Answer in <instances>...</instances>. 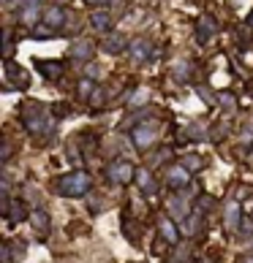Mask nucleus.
Masks as SVG:
<instances>
[{
	"label": "nucleus",
	"instance_id": "58836bf2",
	"mask_svg": "<svg viewBox=\"0 0 253 263\" xmlns=\"http://www.w3.org/2000/svg\"><path fill=\"white\" fill-rule=\"evenodd\" d=\"M57 3H66V0H57Z\"/></svg>",
	"mask_w": 253,
	"mask_h": 263
},
{
	"label": "nucleus",
	"instance_id": "6e6552de",
	"mask_svg": "<svg viewBox=\"0 0 253 263\" xmlns=\"http://www.w3.org/2000/svg\"><path fill=\"white\" fill-rule=\"evenodd\" d=\"M166 211H169V217L171 220H185L188 217V201H185V196H171L169 201H166Z\"/></svg>",
	"mask_w": 253,
	"mask_h": 263
},
{
	"label": "nucleus",
	"instance_id": "a211bd4d",
	"mask_svg": "<svg viewBox=\"0 0 253 263\" xmlns=\"http://www.w3.org/2000/svg\"><path fill=\"white\" fill-rule=\"evenodd\" d=\"M150 54H153V47L145 41V38H139V41L131 44V57H134V60H150Z\"/></svg>",
	"mask_w": 253,
	"mask_h": 263
},
{
	"label": "nucleus",
	"instance_id": "bb28decb",
	"mask_svg": "<svg viewBox=\"0 0 253 263\" xmlns=\"http://www.w3.org/2000/svg\"><path fill=\"white\" fill-rule=\"evenodd\" d=\"M237 231H240V236H243V239H251L253 236V220H251V217H243V220H240Z\"/></svg>",
	"mask_w": 253,
	"mask_h": 263
},
{
	"label": "nucleus",
	"instance_id": "aec40b11",
	"mask_svg": "<svg viewBox=\"0 0 253 263\" xmlns=\"http://www.w3.org/2000/svg\"><path fill=\"white\" fill-rule=\"evenodd\" d=\"M243 217H245V214L240 211L237 201H232V204L226 207V225L232 228V231H237V228H240V220H243Z\"/></svg>",
	"mask_w": 253,
	"mask_h": 263
},
{
	"label": "nucleus",
	"instance_id": "4be33fe9",
	"mask_svg": "<svg viewBox=\"0 0 253 263\" xmlns=\"http://www.w3.org/2000/svg\"><path fill=\"white\" fill-rule=\"evenodd\" d=\"M90 22H93L98 30H109V27H112V14H106V11H95V14L90 16Z\"/></svg>",
	"mask_w": 253,
	"mask_h": 263
},
{
	"label": "nucleus",
	"instance_id": "a878e982",
	"mask_svg": "<svg viewBox=\"0 0 253 263\" xmlns=\"http://www.w3.org/2000/svg\"><path fill=\"white\" fill-rule=\"evenodd\" d=\"M218 101H221V106L226 108V111H234V108H237V98H234L232 93H221V95H218Z\"/></svg>",
	"mask_w": 253,
	"mask_h": 263
},
{
	"label": "nucleus",
	"instance_id": "cd10ccee",
	"mask_svg": "<svg viewBox=\"0 0 253 263\" xmlns=\"http://www.w3.org/2000/svg\"><path fill=\"white\" fill-rule=\"evenodd\" d=\"M174 76L180 79V82H185V79H188V62H185V60H180V62L174 65Z\"/></svg>",
	"mask_w": 253,
	"mask_h": 263
},
{
	"label": "nucleus",
	"instance_id": "72a5a7b5",
	"mask_svg": "<svg viewBox=\"0 0 253 263\" xmlns=\"http://www.w3.org/2000/svg\"><path fill=\"white\" fill-rule=\"evenodd\" d=\"M84 3H87V5H109L112 0H84Z\"/></svg>",
	"mask_w": 253,
	"mask_h": 263
},
{
	"label": "nucleus",
	"instance_id": "c85d7f7f",
	"mask_svg": "<svg viewBox=\"0 0 253 263\" xmlns=\"http://www.w3.org/2000/svg\"><path fill=\"white\" fill-rule=\"evenodd\" d=\"M147 98H150V93H147V90H136L134 98H131V106H142Z\"/></svg>",
	"mask_w": 253,
	"mask_h": 263
},
{
	"label": "nucleus",
	"instance_id": "f704fd0d",
	"mask_svg": "<svg viewBox=\"0 0 253 263\" xmlns=\"http://www.w3.org/2000/svg\"><path fill=\"white\" fill-rule=\"evenodd\" d=\"M237 263H253V253H245V255H240V261Z\"/></svg>",
	"mask_w": 253,
	"mask_h": 263
},
{
	"label": "nucleus",
	"instance_id": "f257e3e1",
	"mask_svg": "<svg viewBox=\"0 0 253 263\" xmlns=\"http://www.w3.org/2000/svg\"><path fill=\"white\" fill-rule=\"evenodd\" d=\"M22 125H25V130L30 136H36V139H49L52 133H55V117L49 114V108H44L38 101H30L25 108H22Z\"/></svg>",
	"mask_w": 253,
	"mask_h": 263
},
{
	"label": "nucleus",
	"instance_id": "5701e85b",
	"mask_svg": "<svg viewBox=\"0 0 253 263\" xmlns=\"http://www.w3.org/2000/svg\"><path fill=\"white\" fill-rule=\"evenodd\" d=\"M185 133H188V139H207V125H202V122H196V125H188L185 128Z\"/></svg>",
	"mask_w": 253,
	"mask_h": 263
},
{
	"label": "nucleus",
	"instance_id": "c9c22d12",
	"mask_svg": "<svg viewBox=\"0 0 253 263\" xmlns=\"http://www.w3.org/2000/svg\"><path fill=\"white\" fill-rule=\"evenodd\" d=\"M8 158H11V147L5 144V147H3V160H8Z\"/></svg>",
	"mask_w": 253,
	"mask_h": 263
},
{
	"label": "nucleus",
	"instance_id": "b1692460",
	"mask_svg": "<svg viewBox=\"0 0 253 263\" xmlns=\"http://www.w3.org/2000/svg\"><path fill=\"white\" fill-rule=\"evenodd\" d=\"M93 90H95V84H93V79H82V82H79V90H77V95L82 101H87L90 95H93Z\"/></svg>",
	"mask_w": 253,
	"mask_h": 263
},
{
	"label": "nucleus",
	"instance_id": "7ed1b4c3",
	"mask_svg": "<svg viewBox=\"0 0 253 263\" xmlns=\"http://www.w3.org/2000/svg\"><path fill=\"white\" fill-rule=\"evenodd\" d=\"M106 179L112 185H128L131 179H136V165L128 163V160H114L106 168Z\"/></svg>",
	"mask_w": 253,
	"mask_h": 263
},
{
	"label": "nucleus",
	"instance_id": "dca6fc26",
	"mask_svg": "<svg viewBox=\"0 0 253 263\" xmlns=\"http://www.w3.org/2000/svg\"><path fill=\"white\" fill-rule=\"evenodd\" d=\"M63 22H66V14H63V8H57V5L47 8V14H44V25L52 27V30H60Z\"/></svg>",
	"mask_w": 253,
	"mask_h": 263
},
{
	"label": "nucleus",
	"instance_id": "0eeeda50",
	"mask_svg": "<svg viewBox=\"0 0 253 263\" xmlns=\"http://www.w3.org/2000/svg\"><path fill=\"white\" fill-rule=\"evenodd\" d=\"M153 139H155L153 122H142V125H136V128H134V144L139 147V150H147V147L153 144Z\"/></svg>",
	"mask_w": 253,
	"mask_h": 263
},
{
	"label": "nucleus",
	"instance_id": "412c9836",
	"mask_svg": "<svg viewBox=\"0 0 253 263\" xmlns=\"http://www.w3.org/2000/svg\"><path fill=\"white\" fill-rule=\"evenodd\" d=\"M16 250H19V242H5L3 247H0V261H3V263H14V258H19V255H14Z\"/></svg>",
	"mask_w": 253,
	"mask_h": 263
},
{
	"label": "nucleus",
	"instance_id": "39448f33",
	"mask_svg": "<svg viewBox=\"0 0 253 263\" xmlns=\"http://www.w3.org/2000/svg\"><path fill=\"white\" fill-rule=\"evenodd\" d=\"M41 11H44V0H22L19 3V22L22 25H36Z\"/></svg>",
	"mask_w": 253,
	"mask_h": 263
},
{
	"label": "nucleus",
	"instance_id": "20e7f679",
	"mask_svg": "<svg viewBox=\"0 0 253 263\" xmlns=\"http://www.w3.org/2000/svg\"><path fill=\"white\" fill-rule=\"evenodd\" d=\"M27 84H30L27 71H22L14 60H5V84H3L5 93H11V90H27Z\"/></svg>",
	"mask_w": 253,
	"mask_h": 263
},
{
	"label": "nucleus",
	"instance_id": "4c0bfd02",
	"mask_svg": "<svg viewBox=\"0 0 253 263\" xmlns=\"http://www.w3.org/2000/svg\"><path fill=\"white\" fill-rule=\"evenodd\" d=\"M196 263H212V261H196Z\"/></svg>",
	"mask_w": 253,
	"mask_h": 263
},
{
	"label": "nucleus",
	"instance_id": "6ab92c4d",
	"mask_svg": "<svg viewBox=\"0 0 253 263\" xmlns=\"http://www.w3.org/2000/svg\"><path fill=\"white\" fill-rule=\"evenodd\" d=\"M158 228H161V236H164L166 242H169V244H177L180 233H177V228H174V225H171V220H169V217H161Z\"/></svg>",
	"mask_w": 253,
	"mask_h": 263
},
{
	"label": "nucleus",
	"instance_id": "f3484780",
	"mask_svg": "<svg viewBox=\"0 0 253 263\" xmlns=\"http://www.w3.org/2000/svg\"><path fill=\"white\" fill-rule=\"evenodd\" d=\"M136 182H139V187H142V193H145V196H155V179H153V174L147 168L136 171Z\"/></svg>",
	"mask_w": 253,
	"mask_h": 263
},
{
	"label": "nucleus",
	"instance_id": "c756f323",
	"mask_svg": "<svg viewBox=\"0 0 253 263\" xmlns=\"http://www.w3.org/2000/svg\"><path fill=\"white\" fill-rule=\"evenodd\" d=\"M103 98H106V93L95 87V90H93V95H90V106H95V108H98V106L103 104Z\"/></svg>",
	"mask_w": 253,
	"mask_h": 263
},
{
	"label": "nucleus",
	"instance_id": "2eb2a0df",
	"mask_svg": "<svg viewBox=\"0 0 253 263\" xmlns=\"http://www.w3.org/2000/svg\"><path fill=\"white\" fill-rule=\"evenodd\" d=\"M68 54H71V60H79V62L90 60V57H93V44H90L87 38H79V41L71 47V52H68Z\"/></svg>",
	"mask_w": 253,
	"mask_h": 263
},
{
	"label": "nucleus",
	"instance_id": "9b49d317",
	"mask_svg": "<svg viewBox=\"0 0 253 263\" xmlns=\"http://www.w3.org/2000/svg\"><path fill=\"white\" fill-rule=\"evenodd\" d=\"M218 33V22L212 19V16H202L199 19V25H196V38H199V44H207L212 36Z\"/></svg>",
	"mask_w": 253,
	"mask_h": 263
},
{
	"label": "nucleus",
	"instance_id": "e433bc0d",
	"mask_svg": "<svg viewBox=\"0 0 253 263\" xmlns=\"http://www.w3.org/2000/svg\"><path fill=\"white\" fill-rule=\"evenodd\" d=\"M248 25H251V27H253V14H251V19H248Z\"/></svg>",
	"mask_w": 253,
	"mask_h": 263
},
{
	"label": "nucleus",
	"instance_id": "9d476101",
	"mask_svg": "<svg viewBox=\"0 0 253 263\" xmlns=\"http://www.w3.org/2000/svg\"><path fill=\"white\" fill-rule=\"evenodd\" d=\"M202 228H204V211L196 207V209H193V214L185 217V222H182V233H185V236H196Z\"/></svg>",
	"mask_w": 253,
	"mask_h": 263
},
{
	"label": "nucleus",
	"instance_id": "2f4dec72",
	"mask_svg": "<svg viewBox=\"0 0 253 263\" xmlns=\"http://www.w3.org/2000/svg\"><path fill=\"white\" fill-rule=\"evenodd\" d=\"M52 111H55V117H68V114H71V108H68L66 104H57Z\"/></svg>",
	"mask_w": 253,
	"mask_h": 263
},
{
	"label": "nucleus",
	"instance_id": "423d86ee",
	"mask_svg": "<svg viewBox=\"0 0 253 263\" xmlns=\"http://www.w3.org/2000/svg\"><path fill=\"white\" fill-rule=\"evenodd\" d=\"M36 68L49 82H60V76L66 73V62H60V60H36Z\"/></svg>",
	"mask_w": 253,
	"mask_h": 263
},
{
	"label": "nucleus",
	"instance_id": "4468645a",
	"mask_svg": "<svg viewBox=\"0 0 253 263\" xmlns=\"http://www.w3.org/2000/svg\"><path fill=\"white\" fill-rule=\"evenodd\" d=\"M8 222L11 225H16V222H22L25 217H30V211H27V207H25V201H19V198H14V201L8 204Z\"/></svg>",
	"mask_w": 253,
	"mask_h": 263
},
{
	"label": "nucleus",
	"instance_id": "f03ea898",
	"mask_svg": "<svg viewBox=\"0 0 253 263\" xmlns=\"http://www.w3.org/2000/svg\"><path fill=\"white\" fill-rule=\"evenodd\" d=\"M87 190H90V176L84 171H74V174L60 179V193L68 198H82L87 196Z\"/></svg>",
	"mask_w": 253,
	"mask_h": 263
},
{
	"label": "nucleus",
	"instance_id": "7c9ffc66",
	"mask_svg": "<svg viewBox=\"0 0 253 263\" xmlns=\"http://www.w3.org/2000/svg\"><path fill=\"white\" fill-rule=\"evenodd\" d=\"M3 44H5V60H11V54H14V41H11L8 33L3 36Z\"/></svg>",
	"mask_w": 253,
	"mask_h": 263
},
{
	"label": "nucleus",
	"instance_id": "ddd939ff",
	"mask_svg": "<svg viewBox=\"0 0 253 263\" xmlns=\"http://www.w3.org/2000/svg\"><path fill=\"white\" fill-rule=\"evenodd\" d=\"M166 182H169V187H185L188 185V168L185 165H171L169 174H166Z\"/></svg>",
	"mask_w": 253,
	"mask_h": 263
},
{
	"label": "nucleus",
	"instance_id": "1a4fd4ad",
	"mask_svg": "<svg viewBox=\"0 0 253 263\" xmlns=\"http://www.w3.org/2000/svg\"><path fill=\"white\" fill-rule=\"evenodd\" d=\"M128 49V38L123 36V33H109L106 38H103V52L109 54H120Z\"/></svg>",
	"mask_w": 253,
	"mask_h": 263
},
{
	"label": "nucleus",
	"instance_id": "473e14b6",
	"mask_svg": "<svg viewBox=\"0 0 253 263\" xmlns=\"http://www.w3.org/2000/svg\"><path fill=\"white\" fill-rule=\"evenodd\" d=\"M212 204H215V201H212L210 196H202V198H199V207H202V209H210Z\"/></svg>",
	"mask_w": 253,
	"mask_h": 263
},
{
	"label": "nucleus",
	"instance_id": "393cba45",
	"mask_svg": "<svg viewBox=\"0 0 253 263\" xmlns=\"http://www.w3.org/2000/svg\"><path fill=\"white\" fill-rule=\"evenodd\" d=\"M182 165H185L188 171H199L204 165V160L199 158V155H185V158H182Z\"/></svg>",
	"mask_w": 253,
	"mask_h": 263
},
{
	"label": "nucleus",
	"instance_id": "f8f14e48",
	"mask_svg": "<svg viewBox=\"0 0 253 263\" xmlns=\"http://www.w3.org/2000/svg\"><path fill=\"white\" fill-rule=\"evenodd\" d=\"M30 222H33V228H36L38 236H47L49 228H52V220H49V214L44 209H33L30 211Z\"/></svg>",
	"mask_w": 253,
	"mask_h": 263
}]
</instances>
